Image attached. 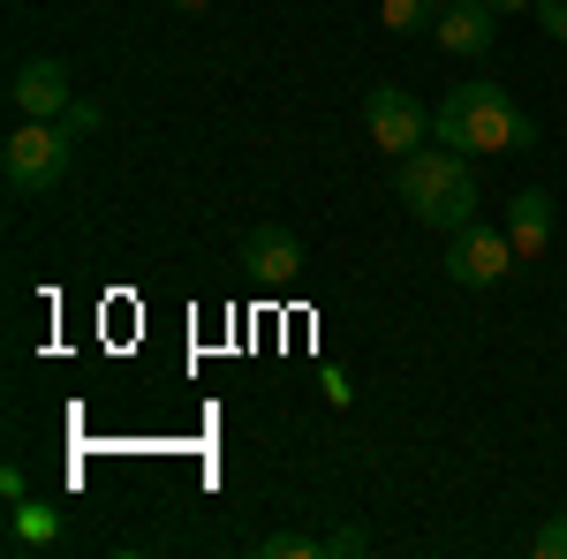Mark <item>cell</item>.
Listing matches in <instances>:
<instances>
[{"mask_svg":"<svg viewBox=\"0 0 567 559\" xmlns=\"http://www.w3.org/2000/svg\"><path fill=\"white\" fill-rule=\"evenodd\" d=\"M393 189H401V205L439 227V235H454V227H470L477 219V174H470V152H454V144H416L401 167H393Z\"/></svg>","mask_w":567,"mask_h":559,"instance_id":"6da1fadb","label":"cell"},{"mask_svg":"<svg viewBox=\"0 0 567 559\" xmlns=\"http://www.w3.org/2000/svg\"><path fill=\"white\" fill-rule=\"evenodd\" d=\"M432 130L454 152H523V144H537V122L507 99V84H454L439 99Z\"/></svg>","mask_w":567,"mask_h":559,"instance_id":"7a4b0ae2","label":"cell"},{"mask_svg":"<svg viewBox=\"0 0 567 559\" xmlns=\"http://www.w3.org/2000/svg\"><path fill=\"white\" fill-rule=\"evenodd\" d=\"M69 159H76V136L61 122H23L0 144V182H8V197H45V189H61Z\"/></svg>","mask_w":567,"mask_h":559,"instance_id":"3957f363","label":"cell"},{"mask_svg":"<svg viewBox=\"0 0 567 559\" xmlns=\"http://www.w3.org/2000/svg\"><path fill=\"white\" fill-rule=\"evenodd\" d=\"M363 130H371V144H379V152L409 159V152L424 144V130H432V114H424V106H416L401 84H371V91H363Z\"/></svg>","mask_w":567,"mask_h":559,"instance_id":"277c9868","label":"cell"},{"mask_svg":"<svg viewBox=\"0 0 567 559\" xmlns=\"http://www.w3.org/2000/svg\"><path fill=\"white\" fill-rule=\"evenodd\" d=\"M507 265H515V242H507V227H454V250H446V280L454 288H492V280H507Z\"/></svg>","mask_w":567,"mask_h":559,"instance_id":"5b68a950","label":"cell"},{"mask_svg":"<svg viewBox=\"0 0 567 559\" xmlns=\"http://www.w3.org/2000/svg\"><path fill=\"white\" fill-rule=\"evenodd\" d=\"M8 106H16L23 122H61V114L76 106V91H69V61H23L16 84H8Z\"/></svg>","mask_w":567,"mask_h":559,"instance_id":"8992f818","label":"cell"},{"mask_svg":"<svg viewBox=\"0 0 567 559\" xmlns=\"http://www.w3.org/2000/svg\"><path fill=\"white\" fill-rule=\"evenodd\" d=\"M235 265L258 280V288H288L296 272H303V242L280 227V219H265V227H250L243 235V250H235Z\"/></svg>","mask_w":567,"mask_h":559,"instance_id":"52a82bcc","label":"cell"},{"mask_svg":"<svg viewBox=\"0 0 567 559\" xmlns=\"http://www.w3.org/2000/svg\"><path fill=\"white\" fill-rule=\"evenodd\" d=\"M432 39L446 45V53H492V39H499V8L492 0H446L432 23Z\"/></svg>","mask_w":567,"mask_h":559,"instance_id":"ba28073f","label":"cell"},{"mask_svg":"<svg viewBox=\"0 0 567 559\" xmlns=\"http://www.w3.org/2000/svg\"><path fill=\"white\" fill-rule=\"evenodd\" d=\"M507 242H515L523 265H537L553 250V197H545V189H523V197L507 205Z\"/></svg>","mask_w":567,"mask_h":559,"instance_id":"9c48e42d","label":"cell"},{"mask_svg":"<svg viewBox=\"0 0 567 559\" xmlns=\"http://www.w3.org/2000/svg\"><path fill=\"white\" fill-rule=\"evenodd\" d=\"M39 545H61V515L45 499H16L8 515V552H39Z\"/></svg>","mask_w":567,"mask_h":559,"instance_id":"30bf717a","label":"cell"},{"mask_svg":"<svg viewBox=\"0 0 567 559\" xmlns=\"http://www.w3.org/2000/svg\"><path fill=\"white\" fill-rule=\"evenodd\" d=\"M379 15H386V31L416 39V31H432V23H439V0H386Z\"/></svg>","mask_w":567,"mask_h":559,"instance_id":"8fae6325","label":"cell"},{"mask_svg":"<svg viewBox=\"0 0 567 559\" xmlns=\"http://www.w3.org/2000/svg\"><path fill=\"white\" fill-rule=\"evenodd\" d=\"M258 552L265 559H326V537H296V529H280V537H265Z\"/></svg>","mask_w":567,"mask_h":559,"instance_id":"7c38bea8","label":"cell"},{"mask_svg":"<svg viewBox=\"0 0 567 559\" xmlns=\"http://www.w3.org/2000/svg\"><path fill=\"white\" fill-rule=\"evenodd\" d=\"M529 552H537V559H567V515H553V521H545V529L529 537Z\"/></svg>","mask_w":567,"mask_h":559,"instance_id":"4fadbf2b","label":"cell"},{"mask_svg":"<svg viewBox=\"0 0 567 559\" xmlns=\"http://www.w3.org/2000/svg\"><path fill=\"white\" fill-rule=\"evenodd\" d=\"M355 552H371V537H363V529H333V537H326V559H355Z\"/></svg>","mask_w":567,"mask_h":559,"instance_id":"5bb4252c","label":"cell"},{"mask_svg":"<svg viewBox=\"0 0 567 559\" xmlns=\"http://www.w3.org/2000/svg\"><path fill=\"white\" fill-rule=\"evenodd\" d=\"M61 130H69V136H91V130H99V106H91V99H76V106L61 114Z\"/></svg>","mask_w":567,"mask_h":559,"instance_id":"9a60e30c","label":"cell"},{"mask_svg":"<svg viewBox=\"0 0 567 559\" xmlns=\"http://www.w3.org/2000/svg\"><path fill=\"white\" fill-rule=\"evenodd\" d=\"M537 23H545V31L567 45V0H537Z\"/></svg>","mask_w":567,"mask_h":559,"instance_id":"2e32d148","label":"cell"},{"mask_svg":"<svg viewBox=\"0 0 567 559\" xmlns=\"http://www.w3.org/2000/svg\"><path fill=\"white\" fill-rule=\"evenodd\" d=\"M492 8H499V15H515V8H537V0H492Z\"/></svg>","mask_w":567,"mask_h":559,"instance_id":"e0dca14e","label":"cell"},{"mask_svg":"<svg viewBox=\"0 0 567 559\" xmlns=\"http://www.w3.org/2000/svg\"><path fill=\"white\" fill-rule=\"evenodd\" d=\"M167 8H205V0H167Z\"/></svg>","mask_w":567,"mask_h":559,"instance_id":"ac0fdd59","label":"cell"},{"mask_svg":"<svg viewBox=\"0 0 567 559\" xmlns=\"http://www.w3.org/2000/svg\"><path fill=\"white\" fill-rule=\"evenodd\" d=\"M439 8H446V0H439Z\"/></svg>","mask_w":567,"mask_h":559,"instance_id":"d6986e66","label":"cell"}]
</instances>
